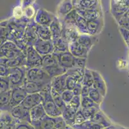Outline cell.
<instances>
[{
    "label": "cell",
    "instance_id": "cell-3",
    "mask_svg": "<svg viewBox=\"0 0 129 129\" xmlns=\"http://www.w3.org/2000/svg\"><path fill=\"white\" fill-rule=\"evenodd\" d=\"M26 79L41 85L51 84L52 78L42 67L28 68Z\"/></svg>",
    "mask_w": 129,
    "mask_h": 129
},
{
    "label": "cell",
    "instance_id": "cell-29",
    "mask_svg": "<svg viewBox=\"0 0 129 129\" xmlns=\"http://www.w3.org/2000/svg\"><path fill=\"white\" fill-rule=\"evenodd\" d=\"M12 89L5 92L0 93V106L1 110L9 111L11 110L10 106V100H11Z\"/></svg>",
    "mask_w": 129,
    "mask_h": 129
},
{
    "label": "cell",
    "instance_id": "cell-35",
    "mask_svg": "<svg viewBox=\"0 0 129 129\" xmlns=\"http://www.w3.org/2000/svg\"><path fill=\"white\" fill-rule=\"evenodd\" d=\"M73 129H103V126L97 123L92 122L89 119H87L83 123L78 125H74L72 126Z\"/></svg>",
    "mask_w": 129,
    "mask_h": 129
},
{
    "label": "cell",
    "instance_id": "cell-58",
    "mask_svg": "<svg viewBox=\"0 0 129 129\" xmlns=\"http://www.w3.org/2000/svg\"><path fill=\"white\" fill-rule=\"evenodd\" d=\"M126 14V15H127L128 16H129V10H128V11H127V12H126V14Z\"/></svg>",
    "mask_w": 129,
    "mask_h": 129
},
{
    "label": "cell",
    "instance_id": "cell-54",
    "mask_svg": "<svg viewBox=\"0 0 129 129\" xmlns=\"http://www.w3.org/2000/svg\"><path fill=\"white\" fill-rule=\"evenodd\" d=\"M83 85L82 83L78 82L75 86V87L73 90V92L75 96H81L82 94V90Z\"/></svg>",
    "mask_w": 129,
    "mask_h": 129
},
{
    "label": "cell",
    "instance_id": "cell-26",
    "mask_svg": "<svg viewBox=\"0 0 129 129\" xmlns=\"http://www.w3.org/2000/svg\"><path fill=\"white\" fill-rule=\"evenodd\" d=\"M52 35V41H56L61 38L62 32V25L61 23V21L59 19L56 17H55L52 23L49 26Z\"/></svg>",
    "mask_w": 129,
    "mask_h": 129
},
{
    "label": "cell",
    "instance_id": "cell-51",
    "mask_svg": "<svg viewBox=\"0 0 129 129\" xmlns=\"http://www.w3.org/2000/svg\"><path fill=\"white\" fill-rule=\"evenodd\" d=\"M10 71V68L3 64H0V77H8Z\"/></svg>",
    "mask_w": 129,
    "mask_h": 129
},
{
    "label": "cell",
    "instance_id": "cell-33",
    "mask_svg": "<svg viewBox=\"0 0 129 129\" xmlns=\"http://www.w3.org/2000/svg\"><path fill=\"white\" fill-rule=\"evenodd\" d=\"M84 72H85V68H71L68 70L66 73L68 76L72 77L75 80H77L78 82L82 83L83 78H84Z\"/></svg>",
    "mask_w": 129,
    "mask_h": 129
},
{
    "label": "cell",
    "instance_id": "cell-27",
    "mask_svg": "<svg viewBox=\"0 0 129 129\" xmlns=\"http://www.w3.org/2000/svg\"><path fill=\"white\" fill-rule=\"evenodd\" d=\"M89 120L95 123L101 125L104 128L112 125V123H111L109 119L106 116V115L101 110H99L93 116L91 117Z\"/></svg>",
    "mask_w": 129,
    "mask_h": 129
},
{
    "label": "cell",
    "instance_id": "cell-31",
    "mask_svg": "<svg viewBox=\"0 0 129 129\" xmlns=\"http://www.w3.org/2000/svg\"><path fill=\"white\" fill-rule=\"evenodd\" d=\"M36 33L39 39L44 40H52V35L48 26L40 25L37 24Z\"/></svg>",
    "mask_w": 129,
    "mask_h": 129
},
{
    "label": "cell",
    "instance_id": "cell-10",
    "mask_svg": "<svg viewBox=\"0 0 129 129\" xmlns=\"http://www.w3.org/2000/svg\"><path fill=\"white\" fill-rule=\"evenodd\" d=\"M10 112L15 119L16 123L24 122L31 123L30 110L26 108L22 105L14 106Z\"/></svg>",
    "mask_w": 129,
    "mask_h": 129
},
{
    "label": "cell",
    "instance_id": "cell-28",
    "mask_svg": "<svg viewBox=\"0 0 129 129\" xmlns=\"http://www.w3.org/2000/svg\"><path fill=\"white\" fill-rule=\"evenodd\" d=\"M95 39H96V36H92L89 34H80L77 41L81 45H82L83 47H84L90 51L94 45Z\"/></svg>",
    "mask_w": 129,
    "mask_h": 129
},
{
    "label": "cell",
    "instance_id": "cell-41",
    "mask_svg": "<svg viewBox=\"0 0 129 129\" xmlns=\"http://www.w3.org/2000/svg\"><path fill=\"white\" fill-rule=\"evenodd\" d=\"M0 93L5 92L12 89L11 84L8 77H1L0 78Z\"/></svg>",
    "mask_w": 129,
    "mask_h": 129
},
{
    "label": "cell",
    "instance_id": "cell-56",
    "mask_svg": "<svg viewBox=\"0 0 129 129\" xmlns=\"http://www.w3.org/2000/svg\"><path fill=\"white\" fill-rule=\"evenodd\" d=\"M16 124L9 125H0V129H16Z\"/></svg>",
    "mask_w": 129,
    "mask_h": 129
},
{
    "label": "cell",
    "instance_id": "cell-24",
    "mask_svg": "<svg viewBox=\"0 0 129 129\" xmlns=\"http://www.w3.org/2000/svg\"><path fill=\"white\" fill-rule=\"evenodd\" d=\"M0 64H3L9 68L26 66V54L14 59L0 58Z\"/></svg>",
    "mask_w": 129,
    "mask_h": 129
},
{
    "label": "cell",
    "instance_id": "cell-40",
    "mask_svg": "<svg viewBox=\"0 0 129 129\" xmlns=\"http://www.w3.org/2000/svg\"><path fill=\"white\" fill-rule=\"evenodd\" d=\"M37 10L34 6H30L24 9V17L28 21L34 20Z\"/></svg>",
    "mask_w": 129,
    "mask_h": 129
},
{
    "label": "cell",
    "instance_id": "cell-39",
    "mask_svg": "<svg viewBox=\"0 0 129 129\" xmlns=\"http://www.w3.org/2000/svg\"><path fill=\"white\" fill-rule=\"evenodd\" d=\"M116 21L119 26V28L129 30V16H128L126 14H124L116 19Z\"/></svg>",
    "mask_w": 129,
    "mask_h": 129
},
{
    "label": "cell",
    "instance_id": "cell-12",
    "mask_svg": "<svg viewBox=\"0 0 129 129\" xmlns=\"http://www.w3.org/2000/svg\"><path fill=\"white\" fill-rule=\"evenodd\" d=\"M34 47L42 56L51 54L54 52V45L52 40H44L38 38Z\"/></svg>",
    "mask_w": 129,
    "mask_h": 129
},
{
    "label": "cell",
    "instance_id": "cell-7",
    "mask_svg": "<svg viewBox=\"0 0 129 129\" xmlns=\"http://www.w3.org/2000/svg\"><path fill=\"white\" fill-rule=\"evenodd\" d=\"M43 56L39 54L34 46L27 47L26 52V67L28 68L41 67Z\"/></svg>",
    "mask_w": 129,
    "mask_h": 129
},
{
    "label": "cell",
    "instance_id": "cell-8",
    "mask_svg": "<svg viewBox=\"0 0 129 129\" xmlns=\"http://www.w3.org/2000/svg\"><path fill=\"white\" fill-rule=\"evenodd\" d=\"M110 10L116 20L129 10V0H110Z\"/></svg>",
    "mask_w": 129,
    "mask_h": 129
},
{
    "label": "cell",
    "instance_id": "cell-55",
    "mask_svg": "<svg viewBox=\"0 0 129 129\" xmlns=\"http://www.w3.org/2000/svg\"><path fill=\"white\" fill-rule=\"evenodd\" d=\"M91 88V87H87V86H85V85H83L82 90V94H81V97L83 98V97L89 96V94Z\"/></svg>",
    "mask_w": 129,
    "mask_h": 129
},
{
    "label": "cell",
    "instance_id": "cell-57",
    "mask_svg": "<svg viewBox=\"0 0 129 129\" xmlns=\"http://www.w3.org/2000/svg\"><path fill=\"white\" fill-rule=\"evenodd\" d=\"M124 128L120 126H116V125H111L109 126L105 127L103 129H123Z\"/></svg>",
    "mask_w": 129,
    "mask_h": 129
},
{
    "label": "cell",
    "instance_id": "cell-16",
    "mask_svg": "<svg viewBox=\"0 0 129 129\" xmlns=\"http://www.w3.org/2000/svg\"><path fill=\"white\" fill-rule=\"evenodd\" d=\"M58 60V62L61 67H62L65 70L70 69L73 67V62L75 57L70 52H66L61 53H54Z\"/></svg>",
    "mask_w": 129,
    "mask_h": 129
},
{
    "label": "cell",
    "instance_id": "cell-5",
    "mask_svg": "<svg viewBox=\"0 0 129 129\" xmlns=\"http://www.w3.org/2000/svg\"><path fill=\"white\" fill-rule=\"evenodd\" d=\"M27 68L26 66L10 68L9 78L12 88L17 87H23L26 80Z\"/></svg>",
    "mask_w": 129,
    "mask_h": 129
},
{
    "label": "cell",
    "instance_id": "cell-11",
    "mask_svg": "<svg viewBox=\"0 0 129 129\" xmlns=\"http://www.w3.org/2000/svg\"><path fill=\"white\" fill-rule=\"evenodd\" d=\"M56 16L46 9L41 8L37 10L35 16L34 21L37 24L40 25L50 26L53 22Z\"/></svg>",
    "mask_w": 129,
    "mask_h": 129
},
{
    "label": "cell",
    "instance_id": "cell-32",
    "mask_svg": "<svg viewBox=\"0 0 129 129\" xmlns=\"http://www.w3.org/2000/svg\"><path fill=\"white\" fill-rule=\"evenodd\" d=\"M53 43L55 48L53 53L66 52L69 51V43L62 38L53 41Z\"/></svg>",
    "mask_w": 129,
    "mask_h": 129
},
{
    "label": "cell",
    "instance_id": "cell-2",
    "mask_svg": "<svg viewBox=\"0 0 129 129\" xmlns=\"http://www.w3.org/2000/svg\"><path fill=\"white\" fill-rule=\"evenodd\" d=\"M36 129H64L68 125L63 117H50L47 115L42 120L31 123Z\"/></svg>",
    "mask_w": 129,
    "mask_h": 129
},
{
    "label": "cell",
    "instance_id": "cell-53",
    "mask_svg": "<svg viewBox=\"0 0 129 129\" xmlns=\"http://www.w3.org/2000/svg\"><path fill=\"white\" fill-rule=\"evenodd\" d=\"M36 2V0H21L20 5L23 7V9H24L27 7L34 5Z\"/></svg>",
    "mask_w": 129,
    "mask_h": 129
},
{
    "label": "cell",
    "instance_id": "cell-43",
    "mask_svg": "<svg viewBox=\"0 0 129 129\" xmlns=\"http://www.w3.org/2000/svg\"><path fill=\"white\" fill-rule=\"evenodd\" d=\"M12 17L16 20H20L24 17V9L20 5L16 6L12 10Z\"/></svg>",
    "mask_w": 129,
    "mask_h": 129
},
{
    "label": "cell",
    "instance_id": "cell-48",
    "mask_svg": "<svg viewBox=\"0 0 129 129\" xmlns=\"http://www.w3.org/2000/svg\"><path fill=\"white\" fill-rule=\"evenodd\" d=\"M87 58H75L74 59L73 67V68H86Z\"/></svg>",
    "mask_w": 129,
    "mask_h": 129
},
{
    "label": "cell",
    "instance_id": "cell-47",
    "mask_svg": "<svg viewBox=\"0 0 129 129\" xmlns=\"http://www.w3.org/2000/svg\"><path fill=\"white\" fill-rule=\"evenodd\" d=\"M86 120H87V119L86 118H85V117L84 116L82 110V108H80L78 111H77V114H76L75 120H74L73 126L74 125H80V124L85 122Z\"/></svg>",
    "mask_w": 129,
    "mask_h": 129
},
{
    "label": "cell",
    "instance_id": "cell-15",
    "mask_svg": "<svg viewBox=\"0 0 129 129\" xmlns=\"http://www.w3.org/2000/svg\"><path fill=\"white\" fill-rule=\"evenodd\" d=\"M75 9L77 10H87L102 8L101 0H79L73 2Z\"/></svg>",
    "mask_w": 129,
    "mask_h": 129
},
{
    "label": "cell",
    "instance_id": "cell-22",
    "mask_svg": "<svg viewBox=\"0 0 129 129\" xmlns=\"http://www.w3.org/2000/svg\"><path fill=\"white\" fill-rule=\"evenodd\" d=\"M104 26V17L92 21H87L88 34L92 36H96L100 34Z\"/></svg>",
    "mask_w": 129,
    "mask_h": 129
},
{
    "label": "cell",
    "instance_id": "cell-13",
    "mask_svg": "<svg viewBox=\"0 0 129 129\" xmlns=\"http://www.w3.org/2000/svg\"><path fill=\"white\" fill-rule=\"evenodd\" d=\"M27 95L28 93L23 87H17L12 88L11 100L10 103L11 110L14 106L21 105Z\"/></svg>",
    "mask_w": 129,
    "mask_h": 129
},
{
    "label": "cell",
    "instance_id": "cell-42",
    "mask_svg": "<svg viewBox=\"0 0 129 129\" xmlns=\"http://www.w3.org/2000/svg\"><path fill=\"white\" fill-rule=\"evenodd\" d=\"M99 110H100V106H92V107H89V108H82L84 116L87 119H89Z\"/></svg>",
    "mask_w": 129,
    "mask_h": 129
},
{
    "label": "cell",
    "instance_id": "cell-4",
    "mask_svg": "<svg viewBox=\"0 0 129 129\" xmlns=\"http://www.w3.org/2000/svg\"><path fill=\"white\" fill-rule=\"evenodd\" d=\"M51 89L41 92L43 98L42 104L48 116L53 118L61 116H62V111L58 108L54 102L51 96Z\"/></svg>",
    "mask_w": 129,
    "mask_h": 129
},
{
    "label": "cell",
    "instance_id": "cell-34",
    "mask_svg": "<svg viewBox=\"0 0 129 129\" xmlns=\"http://www.w3.org/2000/svg\"><path fill=\"white\" fill-rule=\"evenodd\" d=\"M76 27L80 34H89L87 30V21L85 20L79 14L77 17L76 21Z\"/></svg>",
    "mask_w": 129,
    "mask_h": 129
},
{
    "label": "cell",
    "instance_id": "cell-14",
    "mask_svg": "<svg viewBox=\"0 0 129 129\" xmlns=\"http://www.w3.org/2000/svg\"><path fill=\"white\" fill-rule=\"evenodd\" d=\"M23 87L28 94L39 93V92H44V91L49 90L51 89V84L46 85H41L36 82H34V81L28 80L27 79L24 81Z\"/></svg>",
    "mask_w": 129,
    "mask_h": 129
},
{
    "label": "cell",
    "instance_id": "cell-37",
    "mask_svg": "<svg viewBox=\"0 0 129 129\" xmlns=\"http://www.w3.org/2000/svg\"><path fill=\"white\" fill-rule=\"evenodd\" d=\"M89 97L92 99L95 103H96L97 105H100V106H101V105L102 104L103 101H104V97L102 95V94L99 91L94 88L93 87L91 88Z\"/></svg>",
    "mask_w": 129,
    "mask_h": 129
},
{
    "label": "cell",
    "instance_id": "cell-21",
    "mask_svg": "<svg viewBox=\"0 0 129 129\" xmlns=\"http://www.w3.org/2000/svg\"><path fill=\"white\" fill-rule=\"evenodd\" d=\"M43 98L41 92L34 94H28L21 105L27 109L30 110L33 107L41 104Z\"/></svg>",
    "mask_w": 129,
    "mask_h": 129
},
{
    "label": "cell",
    "instance_id": "cell-20",
    "mask_svg": "<svg viewBox=\"0 0 129 129\" xmlns=\"http://www.w3.org/2000/svg\"><path fill=\"white\" fill-rule=\"evenodd\" d=\"M75 9L73 0H62L58 5L57 8V15L60 20H62L67 14Z\"/></svg>",
    "mask_w": 129,
    "mask_h": 129
},
{
    "label": "cell",
    "instance_id": "cell-45",
    "mask_svg": "<svg viewBox=\"0 0 129 129\" xmlns=\"http://www.w3.org/2000/svg\"><path fill=\"white\" fill-rule=\"evenodd\" d=\"M81 100H82L81 96H75L71 102L68 105H67V106H70L76 110H78L81 108Z\"/></svg>",
    "mask_w": 129,
    "mask_h": 129
},
{
    "label": "cell",
    "instance_id": "cell-59",
    "mask_svg": "<svg viewBox=\"0 0 129 129\" xmlns=\"http://www.w3.org/2000/svg\"><path fill=\"white\" fill-rule=\"evenodd\" d=\"M73 2H76V1H79V0H73Z\"/></svg>",
    "mask_w": 129,
    "mask_h": 129
},
{
    "label": "cell",
    "instance_id": "cell-18",
    "mask_svg": "<svg viewBox=\"0 0 129 129\" xmlns=\"http://www.w3.org/2000/svg\"><path fill=\"white\" fill-rule=\"evenodd\" d=\"M92 74H93L94 81L92 87L99 91L102 95L105 98L107 92V87L104 78L101 75L100 73L96 70H92Z\"/></svg>",
    "mask_w": 129,
    "mask_h": 129
},
{
    "label": "cell",
    "instance_id": "cell-1",
    "mask_svg": "<svg viewBox=\"0 0 129 129\" xmlns=\"http://www.w3.org/2000/svg\"><path fill=\"white\" fill-rule=\"evenodd\" d=\"M41 67L51 78L66 73L67 70L61 67L58 62L56 55L54 53L43 56Z\"/></svg>",
    "mask_w": 129,
    "mask_h": 129
},
{
    "label": "cell",
    "instance_id": "cell-17",
    "mask_svg": "<svg viewBox=\"0 0 129 129\" xmlns=\"http://www.w3.org/2000/svg\"><path fill=\"white\" fill-rule=\"evenodd\" d=\"M77 10V9H76ZM77 12L87 21H92L104 17V11L102 8L87 10H77Z\"/></svg>",
    "mask_w": 129,
    "mask_h": 129
},
{
    "label": "cell",
    "instance_id": "cell-30",
    "mask_svg": "<svg viewBox=\"0 0 129 129\" xmlns=\"http://www.w3.org/2000/svg\"><path fill=\"white\" fill-rule=\"evenodd\" d=\"M78 110L73 109L70 106H67L62 111V116L64 118L66 123L69 126L72 127L74 124V120L75 118L76 114Z\"/></svg>",
    "mask_w": 129,
    "mask_h": 129
},
{
    "label": "cell",
    "instance_id": "cell-23",
    "mask_svg": "<svg viewBox=\"0 0 129 129\" xmlns=\"http://www.w3.org/2000/svg\"><path fill=\"white\" fill-rule=\"evenodd\" d=\"M67 78H68L67 73H65L62 75L58 76H56L55 78H53L51 82V88L61 94L63 91L67 89Z\"/></svg>",
    "mask_w": 129,
    "mask_h": 129
},
{
    "label": "cell",
    "instance_id": "cell-49",
    "mask_svg": "<svg viewBox=\"0 0 129 129\" xmlns=\"http://www.w3.org/2000/svg\"><path fill=\"white\" fill-rule=\"evenodd\" d=\"M78 83V81H77L76 80H75L74 78H73L72 77L68 76V78H67V80H66L67 89L73 90V88L75 87V86L77 85V84Z\"/></svg>",
    "mask_w": 129,
    "mask_h": 129
},
{
    "label": "cell",
    "instance_id": "cell-44",
    "mask_svg": "<svg viewBox=\"0 0 129 129\" xmlns=\"http://www.w3.org/2000/svg\"><path fill=\"white\" fill-rule=\"evenodd\" d=\"M92 106H100V105H97L95 103L92 99L89 96L87 97H83L82 98L81 100V108H89Z\"/></svg>",
    "mask_w": 129,
    "mask_h": 129
},
{
    "label": "cell",
    "instance_id": "cell-52",
    "mask_svg": "<svg viewBox=\"0 0 129 129\" xmlns=\"http://www.w3.org/2000/svg\"><path fill=\"white\" fill-rule=\"evenodd\" d=\"M16 129H36L31 123L24 122L16 123Z\"/></svg>",
    "mask_w": 129,
    "mask_h": 129
},
{
    "label": "cell",
    "instance_id": "cell-46",
    "mask_svg": "<svg viewBox=\"0 0 129 129\" xmlns=\"http://www.w3.org/2000/svg\"><path fill=\"white\" fill-rule=\"evenodd\" d=\"M61 96H62V98L63 99V101H64V102L65 103V104L66 105H68L71 102V101L72 100L73 97L75 96L73 91L69 89H66L64 91H63L61 93Z\"/></svg>",
    "mask_w": 129,
    "mask_h": 129
},
{
    "label": "cell",
    "instance_id": "cell-50",
    "mask_svg": "<svg viewBox=\"0 0 129 129\" xmlns=\"http://www.w3.org/2000/svg\"><path fill=\"white\" fill-rule=\"evenodd\" d=\"M119 30L122 38H123L124 41L126 43V47L129 49V30H125V29L121 28H119Z\"/></svg>",
    "mask_w": 129,
    "mask_h": 129
},
{
    "label": "cell",
    "instance_id": "cell-38",
    "mask_svg": "<svg viewBox=\"0 0 129 129\" xmlns=\"http://www.w3.org/2000/svg\"><path fill=\"white\" fill-rule=\"evenodd\" d=\"M94 81V77L93 74H92V70L89 69V68H85V72H84V78L82 81V83L83 85H85L87 87H92L93 85Z\"/></svg>",
    "mask_w": 129,
    "mask_h": 129
},
{
    "label": "cell",
    "instance_id": "cell-36",
    "mask_svg": "<svg viewBox=\"0 0 129 129\" xmlns=\"http://www.w3.org/2000/svg\"><path fill=\"white\" fill-rule=\"evenodd\" d=\"M51 96H52V98L53 99L55 103L57 105V106H58L60 109L62 110V111L64 110V108L66 106V105L65 103L63 101V99L62 98V96H61L60 93L55 91V90L53 89L52 88H51Z\"/></svg>",
    "mask_w": 129,
    "mask_h": 129
},
{
    "label": "cell",
    "instance_id": "cell-9",
    "mask_svg": "<svg viewBox=\"0 0 129 129\" xmlns=\"http://www.w3.org/2000/svg\"><path fill=\"white\" fill-rule=\"evenodd\" d=\"M36 26L37 23L35 22L34 20H33L28 21L26 27L23 40L28 47L34 45L38 40L39 38L36 33Z\"/></svg>",
    "mask_w": 129,
    "mask_h": 129
},
{
    "label": "cell",
    "instance_id": "cell-19",
    "mask_svg": "<svg viewBox=\"0 0 129 129\" xmlns=\"http://www.w3.org/2000/svg\"><path fill=\"white\" fill-rule=\"evenodd\" d=\"M69 52L75 58H87L90 51L81 45L78 41H75L69 44Z\"/></svg>",
    "mask_w": 129,
    "mask_h": 129
},
{
    "label": "cell",
    "instance_id": "cell-6",
    "mask_svg": "<svg viewBox=\"0 0 129 129\" xmlns=\"http://www.w3.org/2000/svg\"><path fill=\"white\" fill-rule=\"evenodd\" d=\"M0 53H1V58L7 59L16 58L26 54L16 45L14 42L9 40L1 45Z\"/></svg>",
    "mask_w": 129,
    "mask_h": 129
},
{
    "label": "cell",
    "instance_id": "cell-25",
    "mask_svg": "<svg viewBox=\"0 0 129 129\" xmlns=\"http://www.w3.org/2000/svg\"><path fill=\"white\" fill-rule=\"evenodd\" d=\"M31 123L37 122L42 120L47 116L43 104H39L30 110Z\"/></svg>",
    "mask_w": 129,
    "mask_h": 129
}]
</instances>
